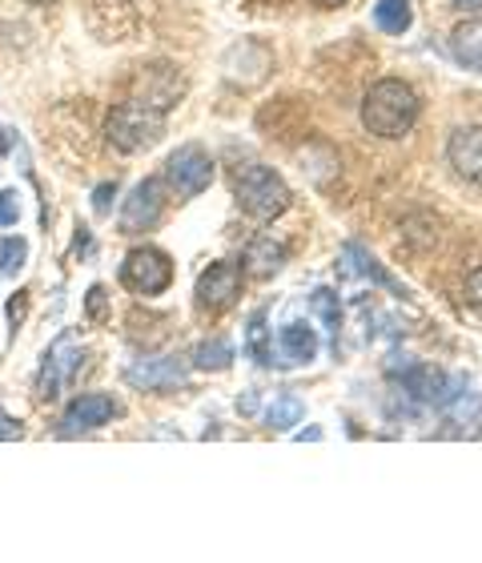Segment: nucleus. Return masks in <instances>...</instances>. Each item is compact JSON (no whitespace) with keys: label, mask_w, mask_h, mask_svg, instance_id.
<instances>
[{"label":"nucleus","mask_w":482,"mask_h":563,"mask_svg":"<svg viewBox=\"0 0 482 563\" xmlns=\"http://www.w3.org/2000/svg\"><path fill=\"white\" fill-rule=\"evenodd\" d=\"M418 109H423V101L411 85L399 81V77H386V81L370 85V93L362 97V125L374 137L399 141L414 130Z\"/></svg>","instance_id":"nucleus-1"},{"label":"nucleus","mask_w":482,"mask_h":563,"mask_svg":"<svg viewBox=\"0 0 482 563\" xmlns=\"http://www.w3.org/2000/svg\"><path fill=\"white\" fill-rule=\"evenodd\" d=\"M105 137H109V145H113V150H121V153L154 150L157 141L165 137V113L130 97V101H121V106L109 109Z\"/></svg>","instance_id":"nucleus-2"},{"label":"nucleus","mask_w":482,"mask_h":563,"mask_svg":"<svg viewBox=\"0 0 482 563\" xmlns=\"http://www.w3.org/2000/svg\"><path fill=\"white\" fill-rule=\"evenodd\" d=\"M234 194H237V206H242L254 222L282 218V213L290 210V201H294L285 177L273 174L270 165H246V169L234 177Z\"/></svg>","instance_id":"nucleus-3"},{"label":"nucleus","mask_w":482,"mask_h":563,"mask_svg":"<svg viewBox=\"0 0 482 563\" xmlns=\"http://www.w3.org/2000/svg\"><path fill=\"white\" fill-rule=\"evenodd\" d=\"M210 181H213V157L205 153V145L186 141V145H177L169 153V162H165V186H169V194L189 201L198 198V194H205Z\"/></svg>","instance_id":"nucleus-4"},{"label":"nucleus","mask_w":482,"mask_h":563,"mask_svg":"<svg viewBox=\"0 0 482 563\" xmlns=\"http://www.w3.org/2000/svg\"><path fill=\"white\" fill-rule=\"evenodd\" d=\"M121 286L142 298H154L173 286V258L157 246H137L121 262Z\"/></svg>","instance_id":"nucleus-5"},{"label":"nucleus","mask_w":482,"mask_h":563,"mask_svg":"<svg viewBox=\"0 0 482 563\" xmlns=\"http://www.w3.org/2000/svg\"><path fill=\"white\" fill-rule=\"evenodd\" d=\"M165 177H145V181H137V186L130 189V198H125V206H121V234H149L157 222H161L165 213V201H169V194H165Z\"/></svg>","instance_id":"nucleus-6"},{"label":"nucleus","mask_w":482,"mask_h":563,"mask_svg":"<svg viewBox=\"0 0 482 563\" xmlns=\"http://www.w3.org/2000/svg\"><path fill=\"white\" fill-rule=\"evenodd\" d=\"M193 298H198L201 314H225L229 306L242 298V266L234 262H213L198 274V286H193Z\"/></svg>","instance_id":"nucleus-7"},{"label":"nucleus","mask_w":482,"mask_h":563,"mask_svg":"<svg viewBox=\"0 0 482 563\" xmlns=\"http://www.w3.org/2000/svg\"><path fill=\"white\" fill-rule=\"evenodd\" d=\"M121 407L113 395H101V390H89V395H77V399L65 407L57 422V434L60 439H77V434H89L97 427H105L109 419H117Z\"/></svg>","instance_id":"nucleus-8"},{"label":"nucleus","mask_w":482,"mask_h":563,"mask_svg":"<svg viewBox=\"0 0 482 563\" xmlns=\"http://www.w3.org/2000/svg\"><path fill=\"white\" fill-rule=\"evenodd\" d=\"M81 371V351H77V339L72 334H60L45 354V366H41V378H36V399L53 402L60 395V387L69 383L72 375Z\"/></svg>","instance_id":"nucleus-9"},{"label":"nucleus","mask_w":482,"mask_h":563,"mask_svg":"<svg viewBox=\"0 0 482 563\" xmlns=\"http://www.w3.org/2000/svg\"><path fill=\"white\" fill-rule=\"evenodd\" d=\"M447 162L462 181L482 186V125H462L447 141Z\"/></svg>","instance_id":"nucleus-10"},{"label":"nucleus","mask_w":482,"mask_h":563,"mask_svg":"<svg viewBox=\"0 0 482 563\" xmlns=\"http://www.w3.org/2000/svg\"><path fill=\"white\" fill-rule=\"evenodd\" d=\"M133 387L142 390H173V387H186V363L181 358H145V363H133L125 371Z\"/></svg>","instance_id":"nucleus-11"},{"label":"nucleus","mask_w":482,"mask_h":563,"mask_svg":"<svg viewBox=\"0 0 482 563\" xmlns=\"http://www.w3.org/2000/svg\"><path fill=\"white\" fill-rule=\"evenodd\" d=\"M318 330L310 327V322H302V318H294V322H285L282 330H278V351H282L285 366H306L318 358Z\"/></svg>","instance_id":"nucleus-12"},{"label":"nucleus","mask_w":482,"mask_h":563,"mask_svg":"<svg viewBox=\"0 0 482 563\" xmlns=\"http://www.w3.org/2000/svg\"><path fill=\"white\" fill-rule=\"evenodd\" d=\"M285 258H290V250H285L278 238L258 234L246 246V254H242V266H246V274H254V278H273V274L285 266Z\"/></svg>","instance_id":"nucleus-13"},{"label":"nucleus","mask_w":482,"mask_h":563,"mask_svg":"<svg viewBox=\"0 0 482 563\" xmlns=\"http://www.w3.org/2000/svg\"><path fill=\"white\" fill-rule=\"evenodd\" d=\"M181 97V77L169 69H149L137 77V97L133 101H145V106L161 109V113H169L173 109V101Z\"/></svg>","instance_id":"nucleus-14"},{"label":"nucleus","mask_w":482,"mask_h":563,"mask_svg":"<svg viewBox=\"0 0 482 563\" xmlns=\"http://www.w3.org/2000/svg\"><path fill=\"white\" fill-rule=\"evenodd\" d=\"M450 53L462 69L482 73V21H462L455 33H450Z\"/></svg>","instance_id":"nucleus-15"},{"label":"nucleus","mask_w":482,"mask_h":563,"mask_svg":"<svg viewBox=\"0 0 482 563\" xmlns=\"http://www.w3.org/2000/svg\"><path fill=\"white\" fill-rule=\"evenodd\" d=\"M374 24L386 36L411 33V24H414L411 0H378V4H374Z\"/></svg>","instance_id":"nucleus-16"},{"label":"nucleus","mask_w":482,"mask_h":563,"mask_svg":"<svg viewBox=\"0 0 482 563\" xmlns=\"http://www.w3.org/2000/svg\"><path fill=\"white\" fill-rule=\"evenodd\" d=\"M246 351L258 366H273V351H270V330H266V310H254L249 314V330H246Z\"/></svg>","instance_id":"nucleus-17"},{"label":"nucleus","mask_w":482,"mask_h":563,"mask_svg":"<svg viewBox=\"0 0 482 563\" xmlns=\"http://www.w3.org/2000/svg\"><path fill=\"white\" fill-rule=\"evenodd\" d=\"M229 363H234V346L225 339H205L193 351V366L198 371H229Z\"/></svg>","instance_id":"nucleus-18"},{"label":"nucleus","mask_w":482,"mask_h":563,"mask_svg":"<svg viewBox=\"0 0 482 563\" xmlns=\"http://www.w3.org/2000/svg\"><path fill=\"white\" fill-rule=\"evenodd\" d=\"M302 415H306V407H302L298 395H278L270 402V411H266V422H270L273 431H290V427L302 422Z\"/></svg>","instance_id":"nucleus-19"},{"label":"nucleus","mask_w":482,"mask_h":563,"mask_svg":"<svg viewBox=\"0 0 482 563\" xmlns=\"http://www.w3.org/2000/svg\"><path fill=\"white\" fill-rule=\"evenodd\" d=\"M402 383H406V390H411V395H418V399H426V402L442 399V375H438V371H430V366H418V371H411Z\"/></svg>","instance_id":"nucleus-20"},{"label":"nucleus","mask_w":482,"mask_h":563,"mask_svg":"<svg viewBox=\"0 0 482 563\" xmlns=\"http://www.w3.org/2000/svg\"><path fill=\"white\" fill-rule=\"evenodd\" d=\"M29 258V242L24 238H0V278H16Z\"/></svg>","instance_id":"nucleus-21"},{"label":"nucleus","mask_w":482,"mask_h":563,"mask_svg":"<svg viewBox=\"0 0 482 563\" xmlns=\"http://www.w3.org/2000/svg\"><path fill=\"white\" fill-rule=\"evenodd\" d=\"M314 310H318L322 322L329 327V334H334V351H338V322H341L338 298H334L329 290H314Z\"/></svg>","instance_id":"nucleus-22"},{"label":"nucleus","mask_w":482,"mask_h":563,"mask_svg":"<svg viewBox=\"0 0 482 563\" xmlns=\"http://www.w3.org/2000/svg\"><path fill=\"white\" fill-rule=\"evenodd\" d=\"M21 222V194L16 189H0V230Z\"/></svg>","instance_id":"nucleus-23"},{"label":"nucleus","mask_w":482,"mask_h":563,"mask_svg":"<svg viewBox=\"0 0 482 563\" xmlns=\"http://www.w3.org/2000/svg\"><path fill=\"white\" fill-rule=\"evenodd\" d=\"M117 198V181H105V186H97L93 189V210L101 213V218H105L109 213V201Z\"/></svg>","instance_id":"nucleus-24"},{"label":"nucleus","mask_w":482,"mask_h":563,"mask_svg":"<svg viewBox=\"0 0 482 563\" xmlns=\"http://www.w3.org/2000/svg\"><path fill=\"white\" fill-rule=\"evenodd\" d=\"M467 298H471V306L482 314V266L467 278Z\"/></svg>","instance_id":"nucleus-25"},{"label":"nucleus","mask_w":482,"mask_h":563,"mask_svg":"<svg viewBox=\"0 0 482 563\" xmlns=\"http://www.w3.org/2000/svg\"><path fill=\"white\" fill-rule=\"evenodd\" d=\"M89 314L105 318V286H93V290H89Z\"/></svg>","instance_id":"nucleus-26"},{"label":"nucleus","mask_w":482,"mask_h":563,"mask_svg":"<svg viewBox=\"0 0 482 563\" xmlns=\"http://www.w3.org/2000/svg\"><path fill=\"white\" fill-rule=\"evenodd\" d=\"M0 439H21V422H12L9 415H0Z\"/></svg>","instance_id":"nucleus-27"},{"label":"nucleus","mask_w":482,"mask_h":563,"mask_svg":"<svg viewBox=\"0 0 482 563\" xmlns=\"http://www.w3.org/2000/svg\"><path fill=\"white\" fill-rule=\"evenodd\" d=\"M9 150H12V133L4 130V125H0V157H4Z\"/></svg>","instance_id":"nucleus-28"},{"label":"nucleus","mask_w":482,"mask_h":563,"mask_svg":"<svg viewBox=\"0 0 482 563\" xmlns=\"http://www.w3.org/2000/svg\"><path fill=\"white\" fill-rule=\"evenodd\" d=\"M455 9H467V12H482V0H455Z\"/></svg>","instance_id":"nucleus-29"},{"label":"nucleus","mask_w":482,"mask_h":563,"mask_svg":"<svg viewBox=\"0 0 482 563\" xmlns=\"http://www.w3.org/2000/svg\"><path fill=\"white\" fill-rule=\"evenodd\" d=\"M322 9H341V4H346V0H318Z\"/></svg>","instance_id":"nucleus-30"}]
</instances>
